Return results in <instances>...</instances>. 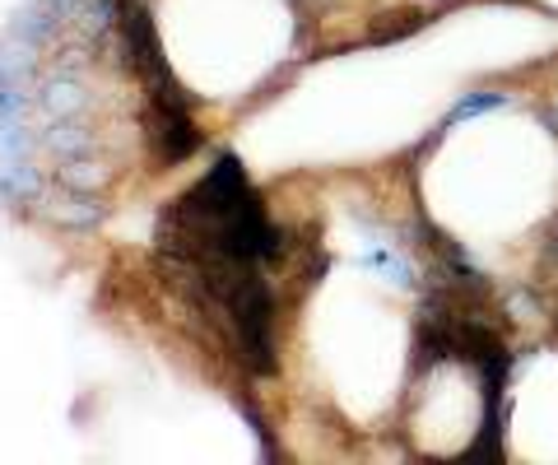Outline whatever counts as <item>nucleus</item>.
<instances>
[{
	"mask_svg": "<svg viewBox=\"0 0 558 465\" xmlns=\"http://www.w3.org/2000/svg\"><path fill=\"white\" fill-rule=\"evenodd\" d=\"M359 266H363V270H381V274H387L391 284H400V289L410 284V266L400 261L396 252H387V247H377V252H368V256H359Z\"/></svg>",
	"mask_w": 558,
	"mask_h": 465,
	"instance_id": "obj_1",
	"label": "nucleus"
},
{
	"mask_svg": "<svg viewBox=\"0 0 558 465\" xmlns=\"http://www.w3.org/2000/svg\"><path fill=\"white\" fill-rule=\"evenodd\" d=\"M498 108H508V94H470V98H461L457 108H451V122H470V117L498 112Z\"/></svg>",
	"mask_w": 558,
	"mask_h": 465,
	"instance_id": "obj_2",
	"label": "nucleus"
}]
</instances>
